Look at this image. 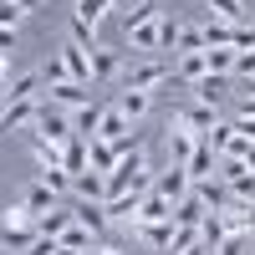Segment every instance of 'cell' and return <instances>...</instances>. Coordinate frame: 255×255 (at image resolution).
I'll use <instances>...</instances> for the list:
<instances>
[{
    "mask_svg": "<svg viewBox=\"0 0 255 255\" xmlns=\"http://www.w3.org/2000/svg\"><path fill=\"white\" fill-rule=\"evenodd\" d=\"M36 209L20 199V204H10V209H0V250H15V255H26L31 245H36Z\"/></svg>",
    "mask_w": 255,
    "mask_h": 255,
    "instance_id": "1",
    "label": "cell"
},
{
    "mask_svg": "<svg viewBox=\"0 0 255 255\" xmlns=\"http://www.w3.org/2000/svg\"><path fill=\"white\" fill-rule=\"evenodd\" d=\"M26 133H41V138H51V143H72V113L67 108H56V102L41 97V113H36V128H26Z\"/></svg>",
    "mask_w": 255,
    "mask_h": 255,
    "instance_id": "2",
    "label": "cell"
},
{
    "mask_svg": "<svg viewBox=\"0 0 255 255\" xmlns=\"http://www.w3.org/2000/svg\"><path fill=\"white\" fill-rule=\"evenodd\" d=\"M174 235H179V225H174V220H158V225H133V240H138L148 255H174Z\"/></svg>",
    "mask_w": 255,
    "mask_h": 255,
    "instance_id": "3",
    "label": "cell"
},
{
    "mask_svg": "<svg viewBox=\"0 0 255 255\" xmlns=\"http://www.w3.org/2000/svg\"><path fill=\"white\" fill-rule=\"evenodd\" d=\"M189 189H194V179H189V168H179V163H168V174L153 179V194H163L168 204H184Z\"/></svg>",
    "mask_w": 255,
    "mask_h": 255,
    "instance_id": "4",
    "label": "cell"
},
{
    "mask_svg": "<svg viewBox=\"0 0 255 255\" xmlns=\"http://www.w3.org/2000/svg\"><path fill=\"white\" fill-rule=\"evenodd\" d=\"M194 148H199V133H194V128H184V123H174V118H168V158H174V163L184 168L189 158H194Z\"/></svg>",
    "mask_w": 255,
    "mask_h": 255,
    "instance_id": "5",
    "label": "cell"
},
{
    "mask_svg": "<svg viewBox=\"0 0 255 255\" xmlns=\"http://www.w3.org/2000/svg\"><path fill=\"white\" fill-rule=\"evenodd\" d=\"M36 113H41V102H5L0 133H26V128H36Z\"/></svg>",
    "mask_w": 255,
    "mask_h": 255,
    "instance_id": "6",
    "label": "cell"
},
{
    "mask_svg": "<svg viewBox=\"0 0 255 255\" xmlns=\"http://www.w3.org/2000/svg\"><path fill=\"white\" fill-rule=\"evenodd\" d=\"M168 77H174V72H168V61H143V67L128 77V92H153V87H163Z\"/></svg>",
    "mask_w": 255,
    "mask_h": 255,
    "instance_id": "7",
    "label": "cell"
},
{
    "mask_svg": "<svg viewBox=\"0 0 255 255\" xmlns=\"http://www.w3.org/2000/svg\"><path fill=\"white\" fill-rule=\"evenodd\" d=\"M189 168V179H215V168H220V153H215V143H209V138H199V148H194V158H189L184 163Z\"/></svg>",
    "mask_w": 255,
    "mask_h": 255,
    "instance_id": "8",
    "label": "cell"
},
{
    "mask_svg": "<svg viewBox=\"0 0 255 255\" xmlns=\"http://www.w3.org/2000/svg\"><path fill=\"white\" fill-rule=\"evenodd\" d=\"M72 189H77L82 204H108V174H92V168H87V174L72 179Z\"/></svg>",
    "mask_w": 255,
    "mask_h": 255,
    "instance_id": "9",
    "label": "cell"
},
{
    "mask_svg": "<svg viewBox=\"0 0 255 255\" xmlns=\"http://www.w3.org/2000/svg\"><path fill=\"white\" fill-rule=\"evenodd\" d=\"M189 194H194V199H199L204 209H225L230 199H235V194H230V184H225V179H199L194 189H189Z\"/></svg>",
    "mask_w": 255,
    "mask_h": 255,
    "instance_id": "10",
    "label": "cell"
},
{
    "mask_svg": "<svg viewBox=\"0 0 255 255\" xmlns=\"http://www.w3.org/2000/svg\"><path fill=\"white\" fill-rule=\"evenodd\" d=\"M46 102H56V108H67V113H77V108H87V102H92V92L82 87V82H56Z\"/></svg>",
    "mask_w": 255,
    "mask_h": 255,
    "instance_id": "11",
    "label": "cell"
},
{
    "mask_svg": "<svg viewBox=\"0 0 255 255\" xmlns=\"http://www.w3.org/2000/svg\"><path fill=\"white\" fill-rule=\"evenodd\" d=\"M61 67H67L72 82H82V87H92V56L82 46H61Z\"/></svg>",
    "mask_w": 255,
    "mask_h": 255,
    "instance_id": "12",
    "label": "cell"
},
{
    "mask_svg": "<svg viewBox=\"0 0 255 255\" xmlns=\"http://www.w3.org/2000/svg\"><path fill=\"white\" fill-rule=\"evenodd\" d=\"M158 220H174V204H168L163 194H153V189H148L143 204H138V220H133V225H158ZM133 225H128V230H133Z\"/></svg>",
    "mask_w": 255,
    "mask_h": 255,
    "instance_id": "13",
    "label": "cell"
},
{
    "mask_svg": "<svg viewBox=\"0 0 255 255\" xmlns=\"http://www.w3.org/2000/svg\"><path fill=\"white\" fill-rule=\"evenodd\" d=\"M225 92H230V77H215V72H209V77L194 82V102H199V108H220Z\"/></svg>",
    "mask_w": 255,
    "mask_h": 255,
    "instance_id": "14",
    "label": "cell"
},
{
    "mask_svg": "<svg viewBox=\"0 0 255 255\" xmlns=\"http://www.w3.org/2000/svg\"><path fill=\"white\" fill-rule=\"evenodd\" d=\"M41 72H26V77H10V87H5V102H41Z\"/></svg>",
    "mask_w": 255,
    "mask_h": 255,
    "instance_id": "15",
    "label": "cell"
},
{
    "mask_svg": "<svg viewBox=\"0 0 255 255\" xmlns=\"http://www.w3.org/2000/svg\"><path fill=\"white\" fill-rule=\"evenodd\" d=\"M128 133H133V123H128V118L118 113V102H113V108L102 113V123H97V138H102V143H123Z\"/></svg>",
    "mask_w": 255,
    "mask_h": 255,
    "instance_id": "16",
    "label": "cell"
},
{
    "mask_svg": "<svg viewBox=\"0 0 255 255\" xmlns=\"http://www.w3.org/2000/svg\"><path fill=\"white\" fill-rule=\"evenodd\" d=\"M102 113H108L102 102H87V108H77V113H72V133L92 143V138H97V123H102Z\"/></svg>",
    "mask_w": 255,
    "mask_h": 255,
    "instance_id": "17",
    "label": "cell"
},
{
    "mask_svg": "<svg viewBox=\"0 0 255 255\" xmlns=\"http://www.w3.org/2000/svg\"><path fill=\"white\" fill-rule=\"evenodd\" d=\"M72 220L82 225V230H92V235H108V209H102V204H72Z\"/></svg>",
    "mask_w": 255,
    "mask_h": 255,
    "instance_id": "18",
    "label": "cell"
},
{
    "mask_svg": "<svg viewBox=\"0 0 255 255\" xmlns=\"http://www.w3.org/2000/svg\"><path fill=\"white\" fill-rule=\"evenodd\" d=\"M87 153H92V174H113V168L123 163L118 143H102V138H92V143H87Z\"/></svg>",
    "mask_w": 255,
    "mask_h": 255,
    "instance_id": "19",
    "label": "cell"
},
{
    "mask_svg": "<svg viewBox=\"0 0 255 255\" xmlns=\"http://www.w3.org/2000/svg\"><path fill=\"white\" fill-rule=\"evenodd\" d=\"M118 72H123V56H118L113 46H97V51H92V82H113Z\"/></svg>",
    "mask_w": 255,
    "mask_h": 255,
    "instance_id": "20",
    "label": "cell"
},
{
    "mask_svg": "<svg viewBox=\"0 0 255 255\" xmlns=\"http://www.w3.org/2000/svg\"><path fill=\"white\" fill-rule=\"evenodd\" d=\"M138 204H143V194H118V199H108L102 209H108V225L118 220V225H133L138 220Z\"/></svg>",
    "mask_w": 255,
    "mask_h": 255,
    "instance_id": "21",
    "label": "cell"
},
{
    "mask_svg": "<svg viewBox=\"0 0 255 255\" xmlns=\"http://www.w3.org/2000/svg\"><path fill=\"white\" fill-rule=\"evenodd\" d=\"M67 230H72V204H67V209H51V215L36 220V235H46V240H61Z\"/></svg>",
    "mask_w": 255,
    "mask_h": 255,
    "instance_id": "22",
    "label": "cell"
},
{
    "mask_svg": "<svg viewBox=\"0 0 255 255\" xmlns=\"http://www.w3.org/2000/svg\"><path fill=\"white\" fill-rule=\"evenodd\" d=\"M128 46H133V51H158V20H138V26H128Z\"/></svg>",
    "mask_w": 255,
    "mask_h": 255,
    "instance_id": "23",
    "label": "cell"
},
{
    "mask_svg": "<svg viewBox=\"0 0 255 255\" xmlns=\"http://www.w3.org/2000/svg\"><path fill=\"white\" fill-rule=\"evenodd\" d=\"M148 108H153V92H123V97H118V113H123L128 123L148 118Z\"/></svg>",
    "mask_w": 255,
    "mask_h": 255,
    "instance_id": "24",
    "label": "cell"
},
{
    "mask_svg": "<svg viewBox=\"0 0 255 255\" xmlns=\"http://www.w3.org/2000/svg\"><path fill=\"white\" fill-rule=\"evenodd\" d=\"M199 240H204L209 250H220V245L230 240V230H225V220H220V209H209V215L199 220Z\"/></svg>",
    "mask_w": 255,
    "mask_h": 255,
    "instance_id": "25",
    "label": "cell"
},
{
    "mask_svg": "<svg viewBox=\"0 0 255 255\" xmlns=\"http://www.w3.org/2000/svg\"><path fill=\"white\" fill-rule=\"evenodd\" d=\"M102 15H108V0H77V5H72V20H82L87 31L102 26Z\"/></svg>",
    "mask_w": 255,
    "mask_h": 255,
    "instance_id": "26",
    "label": "cell"
},
{
    "mask_svg": "<svg viewBox=\"0 0 255 255\" xmlns=\"http://www.w3.org/2000/svg\"><path fill=\"white\" fill-rule=\"evenodd\" d=\"M235 46H209L204 51V61H209V72H215V77H230V72H235Z\"/></svg>",
    "mask_w": 255,
    "mask_h": 255,
    "instance_id": "27",
    "label": "cell"
},
{
    "mask_svg": "<svg viewBox=\"0 0 255 255\" xmlns=\"http://www.w3.org/2000/svg\"><path fill=\"white\" fill-rule=\"evenodd\" d=\"M204 215H209V209H204L194 194H189L184 204H174V225H184V230H199V220H204Z\"/></svg>",
    "mask_w": 255,
    "mask_h": 255,
    "instance_id": "28",
    "label": "cell"
},
{
    "mask_svg": "<svg viewBox=\"0 0 255 255\" xmlns=\"http://www.w3.org/2000/svg\"><path fill=\"white\" fill-rule=\"evenodd\" d=\"M209 10H215V20H225V26H245V5L240 0H204Z\"/></svg>",
    "mask_w": 255,
    "mask_h": 255,
    "instance_id": "29",
    "label": "cell"
},
{
    "mask_svg": "<svg viewBox=\"0 0 255 255\" xmlns=\"http://www.w3.org/2000/svg\"><path fill=\"white\" fill-rule=\"evenodd\" d=\"M179 77L194 87L199 77H209V61H204V51H189V56H179Z\"/></svg>",
    "mask_w": 255,
    "mask_h": 255,
    "instance_id": "30",
    "label": "cell"
},
{
    "mask_svg": "<svg viewBox=\"0 0 255 255\" xmlns=\"http://www.w3.org/2000/svg\"><path fill=\"white\" fill-rule=\"evenodd\" d=\"M26 204L36 209V215H51V209H56V194H51V189H46V184L36 179V184L26 189Z\"/></svg>",
    "mask_w": 255,
    "mask_h": 255,
    "instance_id": "31",
    "label": "cell"
},
{
    "mask_svg": "<svg viewBox=\"0 0 255 255\" xmlns=\"http://www.w3.org/2000/svg\"><path fill=\"white\" fill-rule=\"evenodd\" d=\"M209 46H235V26L209 20V26H204V51H209Z\"/></svg>",
    "mask_w": 255,
    "mask_h": 255,
    "instance_id": "32",
    "label": "cell"
},
{
    "mask_svg": "<svg viewBox=\"0 0 255 255\" xmlns=\"http://www.w3.org/2000/svg\"><path fill=\"white\" fill-rule=\"evenodd\" d=\"M158 15H163V10H158V0H133V5L123 10L128 26H138V20H158Z\"/></svg>",
    "mask_w": 255,
    "mask_h": 255,
    "instance_id": "33",
    "label": "cell"
},
{
    "mask_svg": "<svg viewBox=\"0 0 255 255\" xmlns=\"http://www.w3.org/2000/svg\"><path fill=\"white\" fill-rule=\"evenodd\" d=\"M204 51V26H179V56Z\"/></svg>",
    "mask_w": 255,
    "mask_h": 255,
    "instance_id": "34",
    "label": "cell"
},
{
    "mask_svg": "<svg viewBox=\"0 0 255 255\" xmlns=\"http://www.w3.org/2000/svg\"><path fill=\"white\" fill-rule=\"evenodd\" d=\"M158 51H179V20L158 15Z\"/></svg>",
    "mask_w": 255,
    "mask_h": 255,
    "instance_id": "35",
    "label": "cell"
},
{
    "mask_svg": "<svg viewBox=\"0 0 255 255\" xmlns=\"http://www.w3.org/2000/svg\"><path fill=\"white\" fill-rule=\"evenodd\" d=\"M41 184H46L51 194H67V189H72V174H67V168H41Z\"/></svg>",
    "mask_w": 255,
    "mask_h": 255,
    "instance_id": "36",
    "label": "cell"
},
{
    "mask_svg": "<svg viewBox=\"0 0 255 255\" xmlns=\"http://www.w3.org/2000/svg\"><path fill=\"white\" fill-rule=\"evenodd\" d=\"M20 15H26V10H20L15 0H0V26H5V31H15V20H20Z\"/></svg>",
    "mask_w": 255,
    "mask_h": 255,
    "instance_id": "37",
    "label": "cell"
},
{
    "mask_svg": "<svg viewBox=\"0 0 255 255\" xmlns=\"http://www.w3.org/2000/svg\"><path fill=\"white\" fill-rule=\"evenodd\" d=\"M235 72H240V77H250V82H255V51H240V56H235Z\"/></svg>",
    "mask_w": 255,
    "mask_h": 255,
    "instance_id": "38",
    "label": "cell"
},
{
    "mask_svg": "<svg viewBox=\"0 0 255 255\" xmlns=\"http://www.w3.org/2000/svg\"><path fill=\"white\" fill-rule=\"evenodd\" d=\"M215 255H245V235H230V240H225Z\"/></svg>",
    "mask_w": 255,
    "mask_h": 255,
    "instance_id": "39",
    "label": "cell"
},
{
    "mask_svg": "<svg viewBox=\"0 0 255 255\" xmlns=\"http://www.w3.org/2000/svg\"><path fill=\"white\" fill-rule=\"evenodd\" d=\"M0 56H15V31L0 26Z\"/></svg>",
    "mask_w": 255,
    "mask_h": 255,
    "instance_id": "40",
    "label": "cell"
},
{
    "mask_svg": "<svg viewBox=\"0 0 255 255\" xmlns=\"http://www.w3.org/2000/svg\"><path fill=\"white\" fill-rule=\"evenodd\" d=\"M235 133H240V138H250V143H255V118H235Z\"/></svg>",
    "mask_w": 255,
    "mask_h": 255,
    "instance_id": "41",
    "label": "cell"
},
{
    "mask_svg": "<svg viewBox=\"0 0 255 255\" xmlns=\"http://www.w3.org/2000/svg\"><path fill=\"white\" fill-rule=\"evenodd\" d=\"M179 255H215V250H209L204 240H194V245H189V250H179Z\"/></svg>",
    "mask_w": 255,
    "mask_h": 255,
    "instance_id": "42",
    "label": "cell"
},
{
    "mask_svg": "<svg viewBox=\"0 0 255 255\" xmlns=\"http://www.w3.org/2000/svg\"><path fill=\"white\" fill-rule=\"evenodd\" d=\"M0 87H10V56H0Z\"/></svg>",
    "mask_w": 255,
    "mask_h": 255,
    "instance_id": "43",
    "label": "cell"
},
{
    "mask_svg": "<svg viewBox=\"0 0 255 255\" xmlns=\"http://www.w3.org/2000/svg\"><path fill=\"white\" fill-rule=\"evenodd\" d=\"M15 5H20V10H26V15H36L41 5H46V0H15Z\"/></svg>",
    "mask_w": 255,
    "mask_h": 255,
    "instance_id": "44",
    "label": "cell"
},
{
    "mask_svg": "<svg viewBox=\"0 0 255 255\" xmlns=\"http://www.w3.org/2000/svg\"><path fill=\"white\" fill-rule=\"evenodd\" d=\"M97 255H128L123 245H97Z\"/></svg>",
    "mask_w": 255,
    "mask_h": 255,
    "instance_id": "45",
    "label": "cell"
},
{
    "mask_svg": "<svg viewBox=\"0 0 255 255\" xmlns=\"http://www.w3.org/2000/svg\"><path fill=\"white\" fill-rule=\"evenodd\" d=\"M108 5H118V10H128V0H108Z\"/></svg>",
    "mask_w": 255,
    "mask_h": 255,
    "instance_id": "46",
    "label": "cell"
},
{
    "mask_svg": "<svg viewBox=\"0 0 255 255\" xmlns=\"http://www.w3.org/2000/svg\"><path fill=\"white\" fill-rule=\"evenodd\" d=\"M250 87H255V82H250Z\"/></svg>",
    "mask_w": 255,
    "mask_h": 255,
    "instance_id": "47",
    "label": "cell"
}]
</instances>
